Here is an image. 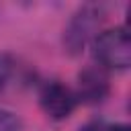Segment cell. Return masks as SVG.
Masks as SVG:
<instances>
[{
  "label": "cell",
  "mask_w": 131,
  "mask_h": 131,
  "mask_svg": "<svg viewBox=\"0 0 131 131\" xmlns=\"http://www.w3.org/2000/svg\"><path fill=\"white\" fill-rule=\"evenodd\" d=\"M94 63L102 70H127L131 66V37L127 27L100 31L90 43Z\"/></svg>",
  "instance_id": "1"
},
{
  "label": "cell",
  "mask_w": 131,
  "mask_h": 131,
  "mask_svg": "<svg viewBox=\"0 0 131 131\" xmlns=\"http://www.w3.org/2000/svg\"><path fill=\"white\" fill-rule=\"evenodd\" d=\"M104 20V10L98 4L80 6L63 29V49L70 55H80L100 33Z\"/></svg>",
  "instance_id": "2"
},
{
  "label": "cell",
  "mask_w": 131,
  "mask_h": 131,
  "mask_svg": "<svg viewBox=\"0 0 131 131\" xmlns=\"http://www.w3.org/2000/svg\"><path fill=\"white\" fill-rule=\"evenodd\" d=\"M39 106L51 121H66L76 111L78 98L68 84L59 80H47L39 88Z\"/></svg>",
  "instance_id": "3"
},
{
  "label": "cell",
  "mask_w": 131,
  "mask_h": 131,
  "mask_svg": "<svg viewBox=\"0 0 131 131\" xmlns=\"http://www.w3.org/2000/svg\"><path fill=\"white\" fill-rule=\"evenodd\" d=\"M78 104H88V106H96L102 104L108 94H111V80H108V72L98 68L96 63L86 66L84 70H80L78 74V86L74 90Z\"/></svg>",
  "instance_id": "4"
},
{
  "label": "cell",
  "mask_w": 131,
  "mask_h": 131,
  "mask_svg": "<svg viewBox=\"0 0 131 131\" xmlns=\"http://www.w3.org/2000/svg\"><path fill=\"white\" fill-rule=\"evenodd\" d=\"M14 72V59L10 53H0V92L6 88L8 80L12 78Z\"/></svg>",
  "instance_id": "5"
},
{
  "label": "cell",
  "mask_w": 131,
  "mask_h": 131,
  "mask_svg": "<svg viewBox=\"0 0 131 131\" xmlns=\"http://www.w3.org/2000/svg\"><path fill=\"white\" fill-rule=\"evenodd\" d=\"M20 129H23V121L18 119V115L0 108V131H20Z\"/></svg>",
  "instance_id": "6"
},
{
  "label": "cell",
  "mask_w": 131,
  "mask_h": 131,
  "mask_svg": "<svg viewBox=\"0 0 131 131\" xmlns=\"http://www.w3.org/2000/svg\"><path fill=\"white\" fill-rule=\"evenodd\" d=\"M106 121H102V119H92V121H88L84 127H80V131H106Z\"/></svg>",
  "instance_id": "7"
},
{
  "label": "cell",
  "mask_w": 131,
  "mask_h": 131,
  "mask_svg": "<svg viewBox=\"0 0 131 131\" xmlns=\"http://www.w3.org/2000/svg\"><path fill=\"white\" fill-rule=\"evenodd\" d=\"M106 131H129V125L125 123H115V125H106Z\"/></svg>",
  "instance_id": "8"
}]
</instances>
